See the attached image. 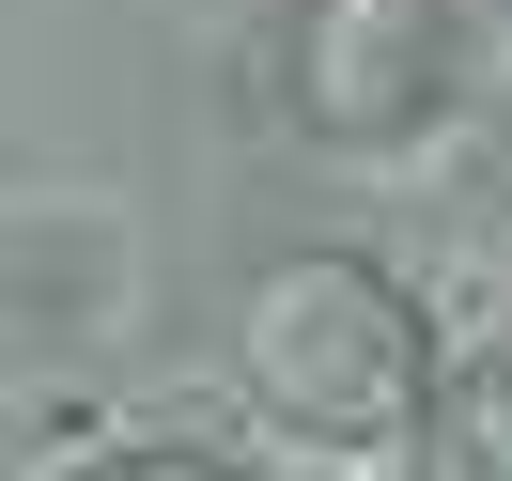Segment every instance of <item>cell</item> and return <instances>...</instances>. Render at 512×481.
<instances>
[{"instance_id": "7a4b0ae2", "label": "cell", "mask_w": 512, "mask_h": 481, "mask_svg": "<svg viewBox=\"0 0 512 481\" xmlns=\"http://www.w3.org/2000/svg\"><path fill=\"white\" fill-rule=\"evenodd\" d=\"M466 94V16L450 0H311L295 16V109L326 140H404Z\"/></svg>"}, {"instance_id": "6da1fadb", "label": "cell", "mask_w": 512, "mask_h": 481, "mask_svg": "<svg viewBox=\"0 0 512 481\" xmlns=\"http://www.w3.org/2000/svg\"><path fill=\"white\" fill-rule=\"evenodd\" d=\"M233 357H249V404L280 419V435L311 450H373V435H419V404L450 388L435 326H419V295L388 280V264L357 249H295L249 280V311H233Z\"/></svg>"}, {"instance_id": "277c9868", "label": "cell", "mask_w": 512, "mask_h": 481, "mask_svg": "<svg viewBox=\"0 0 512 481\" xmlns=\"http://www.w3.org/2000/svg\"><path fill=\"white\" fill-rule=\"evenodd\" d=\"M63 481H249V466H218V450H94Z\"/></svg>"}, {"instance_id": "5b68a950", "label": "cell", "mask_w": 512, "mask_h": 481, "mask_svg": "<svg viewBox=\"0 0 512 481\" xmlns=\"http://www.w3.org/2000/svg\"><path fill=\"white\" fill-rule=\"evenodd\" d=\"M466 109H497V125H512V0H497V16H466Z\"/></svg>"}, {"instance_id": "3957f363", "label": "cell", "mask_w": 512, "mask_h": 481, "mask_svg": "<svg viewBox=\"0 0 512 481\" xmlns=\"http://www.w3.org/2000/svg\"><path fill=\"white\" fill-rule=\"evenodd\" d=\"M419 481H512V342L450 357V388L419 404Z\"/></svg>"}]
</instances>
